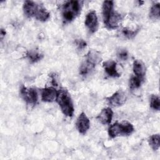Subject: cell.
I'll use <instances>...</instances> for the list:
<instances>
[{
    "instance_id": "d6986e66",
    "label": "cell",
    "mask_w": 160,
    "mask_h": 160,
    "mask_svg": "<svg viewBox=\"0 0 160 160\" xmlns=\"http://www.w3.org/2000/svg\"><path fill=\"white\" fill-rule=\"evenodd\" d=\"M149 18L153 20L159 19L160 18V4L159 2L154 4L149 11Z\"/></svg>"
},
{
    "instance_id": "e0dca14e",
    "label": "cell",
    "mask_w": 160,
    "mask_h": 160,
    "mask_svg": "<svg viewBox=\"0 0 160 160\" xmlns=\"http://www.w3.org/2000/svg\"><path fill=\"white\" fill-rule=\"evenodd\" d=\"M44 55L36 50H31L27 52L26 58L31 63L36 62L43 58Z\"/></svg>"
},
{
    "instance_id": "d4e9b609",
    "label": "cell",
    "mask_w": 160,
    "mask_h": 160,
    "mask_svg": "<svg viewBox=\"0 0 160 160\" xmlns=\"http://www.w3.org/2000/svg\"><path fill=\"white\" fill-rule=\"evenodd\" d=\"M5 34H6V31H5V30L3 29H1V39L5 36Z\"/></svg>"
},
{
    "instance_id": "5bb4252c",
    "label": "cell",
    "mask_w": 160,
    "mask_h": 160,
    "mask_svg": "<svg viewBox=\"0 0 160 160\" xmlns=\"http://www.w3.org/2000/svg\"><path fill=\"white\" fill-rule=\"evenodd\" d=\"M38 4L32 1H26L23 4V11L28 18L34 17Z\"/></svg>"
},
{
    "instance_id": "7402d4cb",
    "label": "cell",
    "mask_w": 160,
    "mask_h": 160,
    "mask_svg": "<svg viewBox=\"0 0 160 160\" xmlns=\"http://www.w3.org/2000/svg\"><path fill=\"white\" fill-rule=\"evenodd\" d=\"M139 29H136V30H132L128 28H124L122 29V34L126 38L131 39L134 38L136 34L138 33Z\"/></svg>"
},
{
    "instance_id": "4fadbf2b",
    "label": "cell",
    "mask_w": 160,
    "mask_h": 160,
    "mask_svg": "<svg viewBox=\"0 0 160 160\" xmlns=\"http://www.w3.org/2000/svg\"><path fill=\"white\" fill-rule=\"evenodd\" d=\"M132 70L134 76L144 79L146 75V66L142 61L139 59L134 60L132 65Z\"/></svg>"
},
{
    "instance_id": "30bf717a",
    "label": "cell",
    "mask_w": 160,
    "mask_h": 160,
    "mask_svg": "<svg viewBox=\"0 0 160 160\" xmlns=\"http://www.w3.org/2000/svg\"><path fill=\"white\" fill-rule=\"evenodd\" d=\"M116 66V62L112 60H108L102 63L105 72L109 76L112 78H118L121 76L117 70Z\"/></svg>"
},
{
    "instance_id": "5b68a950",
    "label": "cell",
    "mask_w": 160,
    "mask_h": 160,
    "mask_svg": "<svg viewBox=\"0 0 160 160\" xmlns=\"http://www.w3.org/2000/svg\"><path fill=\"white\" fill-rule=\"evenodd\" d=\"M20 94L22 99L29 105H35L38 102V94L34 88H26L22 85L20 88Z\"/></svg>"
},
{
    "instance_id": "3957f363",
    "label": "cell",
    "mask_w": 160,
    "mask_h": 160,
    "mask_svg": "<svg viewBox=\"0 0 160 160\" xmlns=\"http://www.w3.org/2000/svg\"><path fill=\"white\" fill-rule=\"evenodd\" d=\"M81 4L79 1L66 2L61 8V14L64 22H69L73 21L81 12Z\"/></svg>"
},
{
    "instance_id": "ba28073f",
    "label": "cell",
    "mask_w": 160,
    "mask_h": 160,
    "mask_svg": "<svg viewBox=\"0 0 160 160\" xmlns=\"http://www.w3.org/2000/svg\"><path fill=\"white\" fill-rule=\"evenodd\" d=\"M76 127L78 132L81 134H85L90 128V121L86 114L82 112L77 118Z\"/></svg>"
},
{
    "instance_id": "ac0fdd59",
    "label": "cell",
    "mask_w": 160,
    "mask_h": 160,
    "mask_svg": "<svg viewBox=\"0 0 160 160\" xmlns=\"http://www.w3.org/2000/svg\"><path fill=\"white\" fill-rule=\"evenodd\" d=\"M159 141H160V136L159 134H155L151 135L148 138V143L151 148L154 151H157L159 148Z\"/></svg>"
},
{
    "instance_id": "8fae6325",
    "label": "cell",
    "mask_w": 160,
    "mask_h": 160,
    "mask_svg": "<svg viewBox=\"0 0 160 160\" xmlns=\"http://www.w3.org/2000/svg\"><path fill=\"white\" fill-rule=\"evenodd\" d=\"M57 94L58 91L54 88H45L41 90V99L44 102H53L56 99Z\"/></svg>"
},
{
    "instance_id": "2e32d148",
    "label": "cell",
    "mask_w": 160,
    "mask_h": 160,
    "mask_svg": "<svg viewBox=\"0 0 160 160\" xmlns=\"http://www.w3.org/2000/svg\"><path fill=\"white\" fill-rule=\"evenodd\" d=\"M114 2L112 1H105L102 6V13L104 22H105L111 12L114 11Z\"/></svg>"
},
{
    "instance_id": "9a60e30c",
    "label": "cell",
    "mask_w": 160,
    "mask_h": 160,
    "mask_svg": "<svg viewBox=\"0 0 160 160\" xmlns=\"http://www.w3.org/2000/svg\"><path fill=\"white\" fill-rule=\"evenodd\" d=\"M34 18L40 21H46L50 18V13L42 4H38Z\"/></svg>"
},
{
    "instance_id": "277c9868",
    "label": "cell",
    "mask_w": 160,
    "mask_h": 160,
    "mask_svg": "<svg viewBox=\"0 0 160 160\" xmlns=\"http://www.w3.org/2000/svg\"><path fill=\"white\" fill-rule=\"evenodd\" d=\"M134 131V126L129 122L126 121L121 122H116L109 127L108 135L111 138L119 136H129Z\"/></svg>"
},
{
    "instance_id": "44dd1931",
    "label": "cell",
    "mask_w": 160,
    "mask_h": 160,
    "mask_svg": "<svg viewBox=\"0 0 160 160\" xmlns=\"http://www.w3.org/2000/svg\"><path fill=\"white\" fill-rule=\"evenodd\" d=\"M150 106L152 109L159 111L160 109V98L159 96L152 94L150 99Z\"/></svg>"
},
{
    "instance_id": "8992f818",
    "label": "cell",
    "mask_w": 160,
    "mask_h": 160,
    "mask_svg": "<svg viewBox=\"0 0 160 160\" xmlns=\"http://www.w3.org/2000/svg\"><path fill=\"white\" fill-rule=\"evenodd\" d=\"M108 103L112 107H119L122 106L127 100V96L122 90H118L112 96L106 98Z\"/></svg>"
},
{
    "instance_id": "484cf974",
    "label": "cell",
    "mask_w": 160,
    "mask_h": 160,
    "mask_svg": "<svg viewBox=\"0 0 160 160\" xmlns=\"http://www.w3.org/2000/svg\"><path fill=\"white\" fill-rule=\"evenodd\" d=\"M138 2H139V4H141H141H143V3H144V1H138Z\"/></svg>"
},
{
    "instance_id": "cb8c5ba5",
    "label": "cell",
    "mask_w": 160,
    "mask_h": 160,
    "mask_svg": "<svg viewBox=\"0 0 160 160\" xmlns=\"http://www.w3.org/2000/svg\"><path fill=\"white\" fill-rule=\"evenodd\" d=\"M75 44L79 50L84 49L87 46L86 42L83 39H76Z\"/></svg>"
},
{
    "instance_id": "52a82bcc",
    "label": "cell",
    "mask_w": 160,
    "mask_h": 160,
    "mask_svg": "<svg viewBox=\"0 0 160 160\" xmlns=\"http://www.w3.org/2000/svg\"><path fill=\"white\" fill-rule=\"evenodd\" d=\"M84 24L91 33H94L98 30V18L95 11H91L86 14Z\"/></svg>"
},
{
    "instance_id": "ffe728a7",
    "label": "cell",
    "mask_w": 160,
    "mask_h": 160,
    "mask_svg": "<svg viewBox=\"0 0 160 160\" xmlns=\"http://www.w3.org/2000/svg\"><path fill=\"white\" fill-rule=\"evenodd\" d=\"M144 79L136 76H132L129 79V88L131 89H136L140 88Z\"/></svg>"
},
{
    "instance_id": "7c38bea8",
    "label": "cell",
    "mask_w": 160,
    "mask_h": 160,
    "mask_svg": "<svg viewBox=\"0 0 160 160\" xmlns=\"http://www.w3.org/2000/svg\"><path fill=\"white\" fill-rule=\"evenodd\" d=\"M113 116V111L110 108H104L96 117L99 122L102 124H108L111 122Z\"/></svg>"
},
{
    "instance_id": "603a6c76",
    "label": "cell",
    "mask_w": 160,
    "mask_h": 160,
    "mask_svg": "<svg viewBox=\"0 0 160 160\" xmlns=\"http://www.w3.org/2000/svg\"><path fill=\"white\" fill-rule=\"evenodd\" d=\"M117 56L118 58L122 61H126L128 58V52L124 49H121L118 51Z\"/></svg>"
},
{
    "instance_id": "7a4b0ae2",
    "label": "cell",
    "mask_w": 160,
    "mask_h": 160,
    "mask_svg": "<svg viewBox=\"0 0 160 160\" xmlns=\"http://www.w3.org/2000/svg\"><path fill=\"white\" fill-rule=\"evenodd\" d=\"M56 101L58 104L62 112L68 117H72L74 114V108L71 94L64 88L58 91Z\"/></svg>"
},
{
    "instance_id": "6da1fadb",
    "label": "cell",
    "mask_w": 160,
    "mask_h": 160,
    "mask_svg": "<svg viewBox=\"0 0 160 160\" xmlns=\"http://www.w3.org/2000/svg\"><path fill=\"white\" fill-rule=\"evenodd\" d=\"M101 60V56L99 52L96 50L89 51L79 67V74L82 77L91 74Z\"/></svg>"
},
{
    "instance_id": "9c48e42d",
    "label": "cell",
    "mask_w": 160,
    "mask_h": 160,
    "mask_svg": "<svg viewBox=\"0 0 160 160\" xmlns=\"http://www.w3.org/2000/svg\"><path fill=\"white\" fill-rule=\"evenodd\" d=\"M122 20V17L119 12L113 11L109 15L107 20L104 22L105 26L108 29H116L119 26Z\"/></svg>"
}]
</instances>
